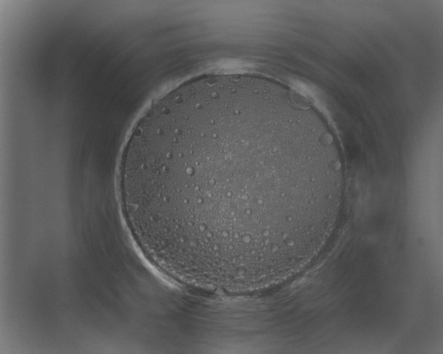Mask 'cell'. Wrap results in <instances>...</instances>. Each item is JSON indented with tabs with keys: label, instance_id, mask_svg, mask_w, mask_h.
Here are the masks:
<instances>
[{
	"label": "cell",
	"instance_id": "cell-1",
	"mask_svg": "<svg viewBox=\"0 0 443 354\" xmlns=\"http://www.w3.org/2000/svg\"><path fill=\"white\" fill-rule=\"evenodd\" d=\"M331 170L293 93L250 74L199 77L133 128L120 196L162 253L210 272L268 269L318 224Z\"/></svg>",
	"mask_w": 443,
	"mask_h": 354
}]
</instances>
